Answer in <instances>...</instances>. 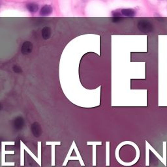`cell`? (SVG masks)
I'll use <instances>...</instances> for the list:
<instances>
[{"label":"cell","instance_id":"5bb4252c","mask_svg":"<svg viewBox=\"0 0 167 167\" xmlns=\"http://www.w3.org/2000/svg\"><path fill=\"white\" fill-rule=\"evenodd\" d=\"M2 107H2V105L1 104V103H0V110H1L2 109Z\"/></svg>","mask_w":167,"mask_h":167},{"label":"cell","instance_id":"ba28073f","mask_svg":"<svg viewBox=\"0 0 167 167\" xmlns=\"http://www.w3.org/2000/svg\"><path fill=\"white\" fill-rule=\"evenodd\" d=\"M26 8L28 11L30 13H35L39 11V5L35 3H29L26 5Z\"/></svg>","mask_w":167,"mask_h":167},{"label":"cell","instance_id":"30bf717a","mask_svg":"<svg viewBox=\"0 0 167 167\" xmlns=\"http://www.w3.org/2000/svg\"><path fill=\"white\" fill-rule=\"evenodd\" d=\"M13 70L15 73H17V74H20L21 73H22V70L21 69L20 67L18 66V65H14L13 67Z\"/></svg>","mask_w":167,"mask_h":167},{"label":"cell","instance_id":"4fadbf2b","mask_svg":"<svg viewBox=\"0 0 167 167\" xmlns=\"http://www.w3.org/2000/svg\"><path fill=\"white\" fill-rule=\"evenodd\" d=\"M123 19V18L122 17H112V20L113 22H120Z\"/></svg>","mask_w":167,"mask_h":167},{"label":"cell","instance_id":"52a82bcc","mask_svg":"<svg viewBox=\"0 0 167 167\" xmlns=\"http://www.w3.org/2000/svg\"><path fill=\"white\" fill-rule=\"evenodd\" d=\"M42 37L44 40H48L51 37V29L49 27H44L41 31Z\"/></svg>","mask_w":167,"mask_h":167},{"label":"cell","instance_id":"7c38bea8","mask_svg":"<svg viewBox=\"0 0 167 167\" xmlns=\"http://www.w3.org/2000/svg\"><path fill=\"white\" fill-rule=\"evenodd\" d=\"M109 144L110 142H107V165H109Z\"/></svg>","mask_w":167,"mask_h":167},{"label":"cell","instance_id":"277c9868","mask_svg":"<svg viewBox=\"0 0 167 167\" xmlns=\"http://www.w3.org/2000/svg\"><path fill=\"white\" fill-rule=\"evenodd\" d=\"M33 49H34L33 44L30 41H26L25 42H23L22 45L21 52L23 55H28L32 52Z\"/></svg>","mask_w":167,"mask_h":167},{"label":"cell","instance_id":"7a4b0ae2","mask_svg":"<svg viewBox=\"0 0 167 167\" xmlns=\"http://www.w3.org/2000/svg\"><path fill=\"white\" fill-rule=\"evenodd\" d=\"M31 131L35 137L39 138L41 136L42 128L41 125L38 122H34V123H32L31 126Z\"/></svg>","mask_w":167,"mask_h":167},{"label":"cell","instance_id":"5b68a950","mask_svg":"<svg viewBox=\"0 0 167 167\" xmlns=\"http://www.w3.org/2000/svg\"><path fill=\"white\" fill-rule=\"evenodd\" d=\"M53 12V8L51 5H45L43 6L41 10H40V15L42 17H46V16H49L52 14Z\"/></svg>","mask_w":167,"mask_h":167},{"label":"cell","instance_id":"3957f363","mask_svg":"<svg viewBox=\"0 0 167 167\" xmlns=\"http://www.w3.org/2000/svg\"><path fill=\"white\" fill-rule=\"evenodd\" d=\"M25 126V120L22 116H17L13 120V127L16 130L20 131Z\"/></svg>","mask_w":167,"mask_h":167},{"label":"cell","instance_id":"9c48e42d","mask_svg":"<svg viewBox=\"0 0 167 167\" xmlns=\"http://www.w3.org/2000/svg\"><path fill=\"white\" fill-rule=\"evenodd\" d=\"M146 142L147 143V144H148V148H149V150H151V151H152V152L155 155V156H157V157L163 163V164L165 166H167V164H166V163L164 161V159H163V157H162L157 152H156V151L154 149V148L152 146H151L149 144V143H148V141H146Z\"/></svg>","mask_w":167,"mask_h":167},{"label":"cell","instance_id":"8992f818","mask_svg":"<svg viewBox=\"0 0 167 167\" xmlns=\"http://www.w3.org/2000/svg\"><path fill=\"white\" fill-rule=\"evenodd\" d=\"M122 16L127 17H133L136 14V11L133 9H123L121 10Z\"/></svg>","mask_w":167,"mask_h":167},{"label":"cell","instance_id":"6da1fadb","mask_svg":"<svg viewBox=\"0 0 167 167\" xmlns=\"http://www.w3.org/2000/svg\"><path fill=\"white\" fill-rule=\"evenodd\" d=\"M138 30L142 33L148 34L152 32L154 30V26L152 23L146 20H140L137 23Z\"/></svg>","mask_w":167,"mask_h":167},{"label":"cell","instance_id":"9a60e30c","mask_svg":"<svg viewBox=\"0 0 167 167\" xmlns=\"http://www.w3.org/2000/svg\"><path fill=\"white\" fill-rule=\"evenodd\" d=\"M0 6H1V2H0Z\"/></svg>","mask_w":167,"mask_h":167},{"label":"cell","instance_id":"8fae6325","mask_svg":"<svg viewBox=\"0 0 167 167\" xmlns=\"http://www.w3.org/2000/svg\"><path fill=\"white\" fill-rule=\"evenodd\" d=\"M112 17H122V14L121 13V11H118L117 10L112 11Z\"/></svg>","mask_w":167,"mask_h":167}]
</instances>
